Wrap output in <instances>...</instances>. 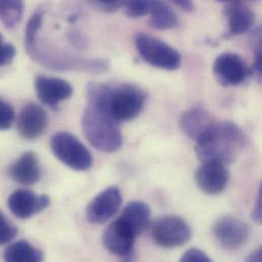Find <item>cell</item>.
Instances as JSON below:
<instances>
[{
    "instance_id": "cell-1",
    "label": "cell",
    "mask_w": 262,
    "mask_h": 262,
    "mask_svg": "<svg viewBox=\"0 0 262 262\" xmlns=\"http://www.w3.org/2000/svg\"><path fill=\"white\" fill-rule=\"evenodd\" d=\"M113 86L90 83L87 87V107L82 118V128L88 142L96 149L113 153L122 147L123 135L118 122L107 107Z\"/></svg>"
},
{
    "instance_id": "cell-2",
    "label": "cell",
    "mask_w": 262,
    "mask_h": 262,
    "mask_svg": "<svg viewBox=\"0 0 262 262\" xmlns=\"http://www.w3.org/2000/svg\"><path fill=\"white\" fill-rule=\"evenodd\" d=\"M247 143L244 131L232 122H216L197 141L195 152L202 162L233 163L242 147Z\"/></svg>"
},
{
    "instance_id": "cell-3",
    "label": "cell",
    "mask_w": 262,
    "mask_h": 262,
    "mask_svg": "<svg viewBox=\"0 0 262 262\" xmlns=\"http://www.w3.org/2000/svg\"><path fill=\"white\" fill-rule=\"evenodd\" d=\"M38 39V38H37ZM36 39V40H37ZM25 43L27 53L36 62L53 71H73L100 74L110 69V61L105 58H85L57 49L38 47L35 41Z\"/></svg>"
},
{
    "instance_id": "cell-4",
    "label": "cell",
    "mask_w": 262,
    "mask_h": 262,
    "mask_svg": "<svg viewBox=\"0 0 262 262\" xmlns=\"http://www.w3.org/2000/svg\"><path fill=\"white\" fill-rule=\"evenodd\" d=\"M135 45L144 61L154 68L176 71L181 68L180 52L164 41L145 33L137 34Z\"/></svg>"
},
{
    "instance_id": "cell-5",
    "label": "cell",
    "mask_w": 262,
    "mask_h": 262,
    "mask_svg": "<svg viewBox=\"0 0 262 262\" xmlns=\"http://www.w3.org/2000/svg\"><path fill=\"white\" fill-rule=\"evenodd\" d=\"M146 102V93L133 84L113 86L108 97V112L118 122H128L138 117Z\"/></svg>"
},
{
    "instance_id": "cell-6",
    "label": "cell",
    "mask_w": 262,
    "mask_h": 262,
    "mask_svg": "<svg viewBox=\"0 0 262 262\" xmlns=\"http://www.w3.org/2000/svg\"><path fill=\"white\" fill-rule=\"evenodd\" d=\"M54 156L64 165L78 171H86L93 164V157L86 146L73 134L58 132L50 141Z\"/></svg>"
},
{
    "instance_id": "cell-7",
    "label": "cell",
    "mask_w": 262,
    "mask_h": 262,
    "mask_svg": "<svg viewBox=\"0 0 262 262\" xmlns=\"http://www.w3.org/2000/svg\"><path fill=\"white\" fill-rule=\"evenodd\" d=\"M151 237L161 248H177L191 239L192 230L182 217L167 215L154 221L151 226Z\"/></svg>"
},
{
    "instance_id": "cell-8",
    "label": "cell",
    "mask_w": 262,
    "mask_h": 262,
    "mask_svg": "<svg viewBox=\"0 0 262 262\" xmlns=\"http://www.w3.org/2000/svg\"><path fill=\"white\" fill-rule=\"evenodd\" d=\"M212 69L216 80L224 86L240 85L252 74L243 57L233 52H225L219 55Z\"/></svg>"
},
{
    "instance_id": "cell-9",
    "label": "cell",
    "mask_w": 262,
    "mask_h": 262,
    "mask_svg": "<svg viewBox=\"0 0 262 262\" xmlns=\"http://www.w3.org/2000/svg\"><path fill=\"white\" fill-rule=\"evenodd\" d=\"M213 235L221 247L227 250H236L247 242L250 230L242 220L233 215H226L214 224Z\"/></svg>"
},
{
    "instance_id": "cell-10",
    "label": "cell",
    "mask_w": 262,
    "mask_h": 262,
    "mask_svg": "<svg viewBox=\"0 0 262 262\" xmlns=\"http://www.w3.org/2000/svg\"><path fill=\"white\" fill-rule=\"evenodd\" d=\"M122 194L117 186L104 189L96 195L86 208V216L90 224L99 225L110 221L122 206Z\"/></svg>"
},
{
    "instance_id": "cell-11",
    "label": "cell",
    "mask_w": 262,
    "mask_h": 262,
    "mask_svg": "<svg viewBox=\"0 0 262 262\" xmlns=\"http://www.w3.org/2000/svg\"><path fill=\"white\" fill-rule=\"evenodd\" d=\"M7 205L14 216L28 220L48 208L50 198L44 194L37 195L28 189H19L9 195Z\"/></svg>"
},
{
    "instance_id": "cell-12",
    "label": "cell",
    "mask_w": 262,
    "mask_h": 262,
    "mask_svg": "<svg viewBox=\"0 0 262 262\" xmlns=\"http://www.w3.org/2000/svg\"><path fill=\"white\" fill-rule=\"evenodd\" d=\"M230 179V173L225 164L219 162H202L195 172V182L205 194L216 195L222 193Z\"/></svg>"
},
{
    "instance_id": "cell-13",
    "label": "cell",
    "mask_w": 262,
    "mask_h": 262,
    "mask_svg": "<svg viewBox=\"0 0 262 262\" xmlns=\"http://www.w3.org/2000/svg\"><path fill=\"white\" fill-rule=\"evenodd\" d=\"M136 238L130 227L118 217L104 231L102 242L111 253L124 257L134 251Z\"/></svg>"
},
{
    "instance_id": "cell-14",
    "label": "cell",
    "mask_w": 262,
    "mask_h": 262,
    "mask_svg": "<svg viewBox=\"0 0 262 262\" xmlns=\"http://www.w3.org/2000/svg\"><path fill=\"white\" fill-rule=\"evenodd\" d=\"M35 90L40 101L50 107H56L60 102L71 98L74 93V88L66 80L46 76L36 78Z\"/></svg>"
},
{
    "instance_id": "cell-15",
    "label": "cell",
    "mask_w": 262,
    "mask_h": 262,
    "mask_svg": "<svg viewBox=\"0 0 262 262\" xmlns=\"http://www.w3.org/2000/svg\"><path fill=\"white\" fill-rule=\"evenodd\" d=\"M48 126V116L43 107L35 103L26 104L16 121L19 136L28 141L39 138Z\"/></svg>"
},
{
    "instance_id": "cell-16",
    "label": "cell",
    "mask_w": 262,
    "mask_h": 262,
    "mask_svg": "<svg viewBox=\"0 0 262 262\" xmlns=\"http://www.w3.org/2000/svg\"><path fill=\"white\" fill-rule=\"evenodd\" d=\"M225 5L229 35L237 36L248 32L255 21L254 10L243 1H229Z\"/></svg>"
},
{
    "instance_id": "cell-17",
    "label": "cell",
    "mask_w": 262,
    "mask_h": 262,
    "mask_svg": "<svg viewBox=\"0 0 262 262\" xmlns=\"http://www.w3.org/2000/svg\"><path fill=\"white\" fill-rule=\"evenodd\" d=\"M10 178L25 186H31L39 182L41 178V169L37 155L28 151L23 153L8 168Z\"/></svg>"
},
{
    "instance_id": "cell-18",
    "label": "cell",
    "mask_w": 262,
    "mask_h": 262,
    "mask_svg": "<svg viewBox=\"0 0 262 262\" xmlns=\"http://www.w3.org/2000/svg\"><path fill=\"white\" fill-rule=\"evenodd\" d=\"M214 120L211 115L200 105L187 110L180 120V126L183 132L195 142L209 129Z\"/></svg>"
},
{
    "instance_id": "cell-19",
    "label": "cell",
    "mask_w": 262,
    "mask_h": 262,
    "mask_svg": "<svg viewBox=\"0 0 262 262\" xmlns=\"http://www.w3.org/2000/svg\"><path fill=\"white\" fill-rule=\"evenodd\" d=\"M150 215L151 211L146 203L142 201H133L124 208L119 217L130 227L132 232L138 237L145 233L149 228Z\"/></svg>"
},
{
    "instance_id": "cell-20",
    "label": "cell",
    "mask_w": 262,
    "mask_h": 262,
    "mask_svg": "<svg viewBox=\"0 0 262 262\" xmlns=\"http://www.w3.org/2000/svg\"><path fill=\"white\" fill-rule=\"evenodd\" d=\"M3 258L4 262H42L43 254L28 241L20 240L5 249Z\"/></svg>"
},
{
    "instance_id": "cell-21",
    "label": "cell",
    "mask_w": 262,
    "mask_h": 262,
    "mask_svg": "<svg viewBox=\"0 0 262 262\" xmlns=\"http://www.w3.org/2000/svg\"><path fill=\"white\" fill-rule=\"evenodd\" d=\"M179 25L177 13L171 7L161 1H154L150 12L149 26L156 30H170Z\"/></svg>"
},
{
    "instance_id": "cell-22",
    "label": "cell",
    "mask_w": 262,
    "mask_h": 262,
    "mask_svg": "<svg viewBox=\"0 0 262 262\" xmlns=\"http://www.w3.org/2000/svg\"><path fill=\"white\" fill-rule=\"evenodd\" d=\"M24 3L15 0L0 1V20L7 29H13L21 20Z\"/></svg>"
},
{
    "instance_id": "cell-23",
    "label": "cell",
    "mask_w": 262,
    "mask_h": 262,
    "mask_svg": "<svg viewBox=\"0 0 262 262\" xmlns=\"http://www.w3.org/2000/svg\"><path fill=\"white\" fill-rule=\"evenodd\" d=\"M154 1H127L124 6L126 7V12L129 17H140L150 14Z\"/></svg>"
},
{
    "instance_id": "cell-24",
    "label": "cell",
    "mask_w": 262,
    "mask_h": 262,
    "mask_svg": "<svg viewBox=\"0 0 262 262\" xmlns=\"http://www.w3.org/2000/svg\"><path fill=\"white\" fill-rule=\"evenodd\" d=\"M17 234V229L0 211V245L9 243Z\"/></svg>"
},
{
    "instance_id": "cell-25",
    "label": "cell",
    "mask_w": 262,
    "mask_h": 262,
    "mask_svg": "<svg viewBox=\"0 0 262 262\" xmlns=\"http://www.w3.org/2000/svg\"><path fill=\"white\" fill-rule=\"evenodd\" d=\"M15 114L10 104L0 98V130H8L14 122Z\"/></svg>"
},
{
    "instance_id": "cell-26",
    "label": "cell",
    "mask_w": 262,
    "mask_h": 262,
    "mask_svg": "<svg viewBox=\"0 0 262 262\" xmlns=\"http://www.w3.org/2000/svg\"><path fill=\"white\" fill-rule=\"evenodd\" d=\"M15 48L10 43H5L2 34L0 33V68L11 63L15 56Z\"/></svg>"
},
{
    "instance_id": "cell-27",
    "label": "cell",
    "mask_w": 262,
    "mask_h": 262,
    "mask_svg": "<svg viewBox=\"0 0 262 262\" xmlns=\"http://www.w3.org/2000/svg\"><path fill=\"white\" fill-rule=\"evenodd\" d=\"M180 262H213L212 259L202 250L191 248L182 256Z\"/></svg>"
},
{
    "instance_id": "cell-28",
    "label": "cell",
    "mask_w": 262,
    "mask_h": 262,
    "mask_svg": "<svg viewBox=\"0 0 262 262\" xmlns=\"http://www.w3.org/2000/svg\"><path fill=\"white\" fill-rule=\"evenodd\" d=\"M90 4L102 11L105 12H114L118 10L120 7L124 6V1H116V0H99V1H92Z\"/></svg>"
},
{
    "instance_id": "cell-29",
    "label": "cell",
    "mask_w": 262,
    "mask_h": 262,
    "mask_svg": "<svg viewBox=\"0 0 262 262\" xmlns=\"http://www.w3.org/2000/svg\"><path fill=\"white\" fill-rule=\"evenodd\" d=\"M68 38L70 42L77 48H83L87 44L85 37L77 30H71L68 34Z\"/></svg>"
},
{
    "instance_id": "cell-30",
    "label": "cell",
    "mask_w": 262,
    "mask_h": 262,
    "mask_svg": "<svg viewBox=\"0 0 262 262\" xmlns=\"http://www.w3.org/2000/svg\"><path fill=\"white\" fill-rule=\"evenodd\" d=\"M252 220L257 223V224H261L262 222V190L261 186L259 188L258 191V195H257V200H256V204L255 207L252 211Z\"/></svg>"
},
{
    "instance_id": "cell-31",
    "label": "cell",
    "mask_w": 262,
    "mask_h": 262,
    "mask_svg": "<svg viewBox=\"0 0 262 262\" xmlns=\"http://www.w3.org/2000/svg\"><path fill=\"white\" fill-rule=\"evenodd\" d=\"M173 3L185 11H192L194 9V3L189 0H176Z\"/></svg>"
},
{
    "instance_id": "cell-32",
    "label": "cell",
    "mask_w": 262,
    "mask_h": 262,
    "mask_svg": "<svg viewBox=\"0 0 262 262\" xmlns=\"http://www.w3.org/2000/svg\"><path fill=\"white\" fill-rule=\"evenodd\" d=\"M245 262H262L261 248H258L257 250L250 253V255L246 258Z\"/></svg>"
},
{
    "instance_id": "cell-33",
    "label": "cell",
    "mask_w": 262,
    "mask_h": 262,
    "mask_svg": "<svg viewBox=\"0 0 262 262\" xmlns=\"http://www.w3.org/2000/svg\"><path fill=\"white\" fill-rule=\"evenodd\" d=\"M122 262H135L136 261V255H135V252L133 251L130 254L122 257Z\"/></svg>"
}]
</instances>
